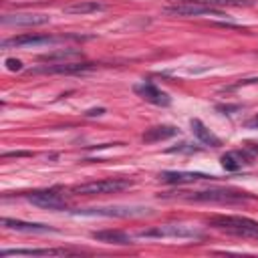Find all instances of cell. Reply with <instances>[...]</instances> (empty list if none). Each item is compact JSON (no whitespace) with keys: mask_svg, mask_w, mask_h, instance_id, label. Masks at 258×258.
Segmentation results:
<instances>
[{"mask_svg":"<svg viewBox=\"0 0 258 258\" xmlns=\"http://www.w3.org/2000/svg\"><path fill=\"white\" fill-rule=\"evenodd\" d=\"M105 6L101 2H95V0H81V2H75V4H69L64 6V14H91V12H99L103 10Z\"/></svg>","mask_w":258,"mask_h":258,"instance_id":"cell-19","label":"cell"},{"mask_svg":"<svg viewBox=\"0 0 258 258\" xmlns=\"http://www.w3.org/2000/svg\"><path fill=\"white\" fill-rule=\"evenodd\" d=\"M81 216H105V218H133V216H143L149 214V208L141 206H109V208H85L77 210Z\"/></svg>","mask_w":258,"mask_h":258,"instance_id":"cell-5","label":"cell"},{"mask_svg":"<svg viewBox=\"0 0 258 258\" xmlns=\"http://www.w3.org/2000/svg\"><path fill=\"white\" fill-rule=\"evenodd\" d=\"M250 159H252V153H248V151H228L222 155V165L228 171H238L244 165H248Z\"/></svg>","mask_w":258,"mask_h":258,"instance_id":"cell-15","label":"cell"},{"mask_svg":"<svg viewBox=\"0 0 258 258\" xmlns=\"http://www.w3.org/2000/svg\"><path fill=\"white\" fill-rule=\"evenodd\" d=\"M177 135V129L171 127V125H159V127H151L143 133V141L145 143H155V141H161V139H169Z\"/></svg>","mask_w":258,"mask_h":258,"instance_id":"cell-18","label":"cell"},{"mask_svg":"<svg viewBox=\"0 0 258 258\" xmlns=\"http://www.w3.org/2000/svg\"><path fill=\"white\" fill-rule=\"evenodd\" d=\"M181 151H185V153H194V151H200V147H194V145H189V143H181V145H177V147L167 149V153H181Z\"/></svg>","mask_w":258,"mask_h":258,"instance_id":"cell-21","label":"cell"},{"mask_svg":"<svg viewBox=\"0 0 258 258\" xmlns=\"http://www.w3.org/2000/svg\"><path fill=\"white\" fill-rule=\"evenodd\" d=\"M4 26H40L48 22L44 14H4L0 20Z\"/></svg>","mask_w":258,"mask_h":258,"instance_id":"cell-12","label":"cell"},{"mask_svg":"<svg viewBox=\"0 0 258 258\" xmlns=\"http://www.w3.org/2000/svg\"><path fill=\"white\" fill-rule=\"evenodd\" d=\"M165 12L175 14V16H204V14H216V16H220V10L218 8L208 6V4H202V2H194V0H183L179 4L167 6Z\"/></svg>","mask_w":258,"mask_h":258,"instance_id":"cell-6","label":"cell"},{"mask_svg":"<svg viewBox=\"0 0 258 258\" xmlns=\"http://www.w3.org/2000/svg\"><path fill=\"white\" fill-rule=\"evenodd\" d=\"M131 185H133L131 179L107 177V179H99V181H87V183L73 185L71 191L75 196H105V194H119L123 189H129Z\"/></svg>","mask_w":258,"mask_h":258,"instance_id":"cell-3","label":"cell"},{"mask_svg":"<svg viewBox=\"0 0 258 258\" xmlns=\"http://www.w3.org/2000/svg\"><path fill=\"white\" fill-rule=\"evenodd\" d=\"M191 131H194V135L198 137V141L200 143H204V145H210V147H220L222 145V141H220V137L218 135H214L200 119H191Z\"/></svg>","mask_w":258,"mask_h":258,"instance_id":"cell-16","label":"cell"},{"mask_svg":"<svg viewBox=\"0 0 258 258\" xmlns=\"http://www.w3.org/2000/svg\"><path fill=\"white\" fill-rule=\"evenodd\" d=\"M91 69H93V62H60V64L36 67V69H30L28 73H34V75H75V73H85Z\"/></svg>","mask_w":258,"mask_h":258,"instance_id":"cell-7","label":"cell"},{"mask_svg":"<svg viewBox=\"0 0 258 258\" xmlns=\"http://www.w3.org/2000/svg\"><path fill=\"white\" fill-rule=\"evenodd\" d=\"M141 99H145L147 103H151V105H157V107H167L169 103H171V97L167 95V93H163L161 89H157L155 85H151V83H141V85H135V89H133Z\"/></svg>","mask_w":258,"mask_h":258,"instance_id":"cell-10","label":"cell"},{"mask_svg":"<svg viewBox=\"0 0 258 258\" xmlns=\"http://www.w3.org/2000/svg\"><path fill=\"white\" fill-rule=\"evenodd\" d=\"M81 50H75V48H69V50H58V52H48V54H42L40 60H54V58H73V56H79Z\"/></svg>","mask_w":258,"mask_h":258,"instance_id":"cell-20","label":"cell"},{"mask_svg":"<svg viewBox=\"0 0 258 258\" xmlns=\"http://www.w3.org/2000/svg\"><path fill=\"white\" fill-rule=\"evenodd\" d=\"M95 240L105 242V244H117V246H127L131 244V236L119 232V230H101V232H93L91 234Z\"/></svg>","mask_w":258,"mask_h":258,"instance_id":"cell-17","label":"cell"},{"mask_svg":"<svg viewBox=\"0 0 258 258\" xmlns=\"http://www.w3.org/2000/svg\"><path fill=\"white\" fill-rule=\"evenodd\" d=\"M6 69L8 71H20L22 69V62L18 58H6Z\"/></svg>","mask_w":258,"mask_h":258,"instance_id":"cell-22","label":"cell"},{"mask_svg":"<svg viewBox=\"0 0 258 258\" xmlns=\"http://www.w3.org/2000/svg\"><path fill=\"white\" fill-rule=\"evenodd\" d=\"M210 226H214L222 232L234 234V236L258 240V222L244 218V216H216L210 220Z\"/></svg>","mask_w":258,"mask_h":258,"instance_id":"cell-2","label":"cell"},{"mask_svg":"<svg viewBox=\"0 0 258 258\" xmlns=\"http://www.w3.org/2000/svg\"><path fill=\"white\" fill-rule=\"evenodd\" d=\"M26 198H28V202H32L34 206H40V208H48V210H64V208H67L64 198H62L56 189L32 191V194H28Z\"/></svg>","mask_w":258,"mask_h":258,"instance_id":"cell-8","label":"cell"},{"mask_svg":"<svg viewBox=\"0 0 258 258\" xmlns=\"http://www.w3.org/2000/svg\"><path fill=\"white\" fill-rule=\"evenodd\" d=\"M69 250L64 248H12V250H2V258L8 256H64Z\"/></svg>","mask_w":258,"mask_h":258,"instance_id":"cell-14","label":"cell"},{"mask_svg":"<svg viewBox=\"0 0 258 258\" xmlns=\"http://www.w3.org/2000/svg\"><path fill=\"white\" fill-rule=\"evenodd\" d=\"M139 238H202V232L191 228V226H183V224H165V226H155L149 230H141L137 234Z\"/></svg>","mask_w":258,"mask_h":258,"instance_id":"cell-4","label":"cell"},{"mask_svg":"<svg viewBox=\"0 0 258 258\" xmlns=\"http://www.w3.org/2000/svg\"><path fill=\"white\" fill-rule=\"evenodd\" d=\"M2 226H4L6 230L26 232V234H46V232H54V228H50V226H46V224L24 222V220H12V218H2Z\"/></svg>","mask_w":258,"mask_h":258,"instance_id":"cell-11","label":"cell"},{"mask_svg":"<svg viewBox=\"0 0 258 258\" xmlns=\"http://www.w3.org/2000/svg\"><path fill=\"white\" fill-rule=\"evenodd\" d=\"M103 111L105 109H91V111H87V115H103Z\"/></svg>","mask_w":258,"mask_h":258,"instance_id":"cell-24","label":"cell"},{"mask_svg":"<svg viewBox=\"0 0 258 258\" xmlns=\"http://www.w3.org/2000/svg\"><path fill=\"white\" fill-rule=\"evenodd\" d=\"M185 202H210V204H242L250 200L246 191L240 189H228V187H212V189H200V191H175V196H165Z\"/></svg>","mask_w":258,"mask_h":258,"instance_id":"cell-1","label":"cell"},{"mask_svg":"<svg viewBox=\"0 0 258 258\" xmlns=\"http://www.w3.org/2000/svg\"><path fill=\"white\" fill-rule=\"evenodd\" d=\"M159 177L165 183H194L200 179H214V175L202 173V171H163Z\"/></svg>","mask_w":258,"mask_h":258,"instance_id":"cell-13","label":"cell"},{"mask_svg":"<svg viewBox=\"0 0 258 258\" xmlns=\"http://www.w3.org/2000/svg\"><path fill=\"white\" fill-rule=\"evenodd\" d=\"M246 127H248V129H258V113H256L252 119L246 121Z\"/></svg>","mask_w":258,"mask_h":258,"instance_id":"cell-23","label":"cell"},{"mask_svg":"<svg viewBox=\"0 0 258 258\" xmlns=\"http://www.w3.org/2000/svg\"><path fill=\"white\" fill-rule=\"evenodd\" d=\"M60 38L56 36H48V34H20V36H12L2 40V48H12V46H40V44H50L56 42Z\"/></svg>","mask_w":258,"mask_h":258,"instance_id":"cell-9","label":"cell"}]
</instances>
